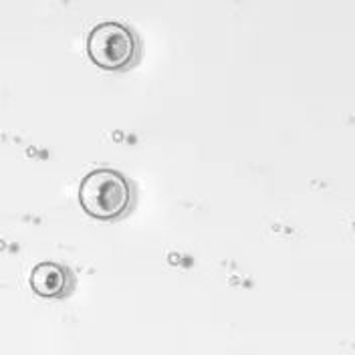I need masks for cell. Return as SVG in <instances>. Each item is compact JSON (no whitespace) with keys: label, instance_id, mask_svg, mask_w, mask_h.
Returning <instances> with one entry per match:
<instances>
[{"label":"cell","instance_id":"cell-1","mask_svg":"<svg viewBox=\"0 0 355 355\" xmlns=\"http://www.w3.org/2000/svg\"><path fill=\"white\" fill-rule=\"evenodd\" d=\"M79 202L89 216L97 220H117L132 206V186L117 170H91L81 180Z\"/></svg>","mask_w":355,"mask_h":355},{"label":"cell","instance_id":"cell-2","mask_svg":"<svg viewBox=\"0 0 355 355\" xmlns=\"http://www.w3.org/2000/svg\"><path fill=\"white\" fill-rule=\"evenodd\" d=\"M137 37L130 26L121 22H99L87 37V53L91 61L107 71H121L137 59Z\"/></svg>","mask_w":355,"mask_h":355},{"label":"cell","instance_id":"cell-3","mask_svg":"<svg viewBox=\"0 0 355 355\" xmlns=\"http://www.w3.org/2000/svg\"><path fill=\"white\" fill-rule=\"evenodd\" d=\"M31 288L44 299H61L69 295L73 287V277L67 266L53 263V261H43L31 270Z\"/></svg>","mask_w":355,"mask_h":355}]
</instances>
